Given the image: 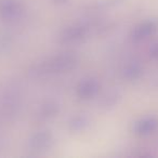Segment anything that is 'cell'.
Segmentation results:
<instances>
[{"label": "cell", "mask_w": 158, "mask_h": 158, "mask_svg": "<svg viewBox=\"0 0 158 158\" xmlns=\"http://www.w3.org/2000/svg\"><path fill=\"white\" fill-rule=\"evenodd\" d=\"M158 128V119L157 118H146L142 120L138 125V133L145 135V134H149L153 131H155Z\"/></svg>", "instance_id": "obj_1"}, {"label": "cell", "mask_w": 158, "mask_h": 158, "mask_svg": "<svg viewBox=\"0 0 158 158\" xmlns=\"http://www.w3.org/2000/svg\"><path fill=\"white\" fill-rule=\"evenodd\" d=\"M151 53H152V55H153L154 57L158 59V44H154V47H153V49H152Z\"/></svg>", "instance_id": "obj_3"}, {"label": "cell", "mask_w": 158, "mask_h": 158, "mask_svg": "<svg viewBox=\"0 0 158 158\" xmlns=\"http://www.w3.org/2000/svg\"><path fill=\"white\" fill-rule=\"evenodd\" d=\"M156 29H157V25H156V23L147 22V23H145L144 25H142V26L139 28L138 37L139 38H145L146 36L152 35V34H153Z\"/></svg>", "instance_id": "obj_2"}]
</instances>
